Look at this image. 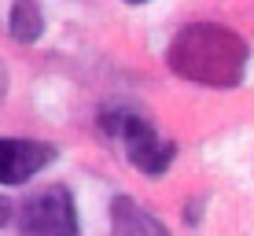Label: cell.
I'll list each match as a JSON object with an SVG mask.
<instances>
[{"instance_id":"6","label":"cell","mask_w":254,"mask_h":236,"mask_svg":"<svg viewBox=\"0 0 254 236\" xmlns=\"http://www.w3.org/2000/svg\"><path fill=\"white\" fill-rule=\"evenodd\" d=\"M140 207L129 196H115L111 199V236H151V225Z\"/></svg>"},{"instance_id":"2","label":"cell","mask_w":254,"mask_h":236,"mask_svg":"<svg viewBox=\"0 0 254 236\" xmlns=\"http://www.w3.org/2000/svg\"><path fill=\"white\" fill-rule=\"evenodd\" d=\"M77 207L63 185L33 192L19 207V236H77Z\"/></svg>"},{"instance_id":"4","label":"cell","mask_w":254,"mask_h":236,"mask_svg":"<svg viewBox=\"0 0 254 236\" xmlns=\"http://www.w3.org/2000/svg\"><path fill=\"white\" fill-rule=\"evenodd\" d=\"M56 144L26 141V137H0V185H26L37 170L56 162Z\"/></svg>"},{"instance_id":"5","label":"cell","mask_w":254,"mask_h":236,"mask_svg":"<svg viewBox=\"0 0 254 236\" xmlns=\"http://www.w3.org/2000/svg\"><path fill=\"white\" fill-rule=\"evenodd\" d=\"M7 33L19 45H37L45 37V11L37 4H30V0L11 4V11H7Z\"/></svg>"},{"instance_id":"7","label":"cell","mask_w":254,"mask_h":236,"mask_svg":"<svg viewBox=\"0 0 254 236\" xmlns=\"http://www.w3.org/2000/svg\"><path fill=\"white\" fill-rule=\"evenodd\" d=\"M185 222H188V225H199V222H203V199H188Z\"/></svg>"},{"instance_id":"3","label":"cell","mask_w":254,"mask_h":236,"mask_svg":"<svg viewBox=\"0 0 254 236\" xmlns=\"http://www.w3.org/2000/svg\"><path fill=\"white\" fill-rule=\"evenodd\" d=\"M122 141H126L129 162H133L144 177H162V173L173 166V159H177V144H173V141H162L159 129H155L144 115H133V118H129Z\"/></svg>"},{"instance_id":"1","label":"cell","mask_w":254,"mask_h":236,"mask_svg":"<svg viewBox=\"0 0 254 236\" xmlns=\"http://www.w3.org/2000/svg\"><path fill=\"white\" fill-rule=\"evenodd\" d=\"M166 63L177 78L206 89H236L247 78L251 48L236 30L221 22H188L173 33Z\"/></svg>"},{"instance_id":"8","label":"cell","mask_w":254,"mask_h":236,"mask_svg":"<svg viewBox=\"0 0 254 236\" xmlns=\"http://www.w3.org/2000/svg\"><path fill=\"white\" fill-rule=\"evenodd\" d=\"M11 218H15V203H11V199H4V196H0V229H4V225L11 222Z\"/></svg>"},{"instance_id":"9","label":"cell","mask_w":254,"mask_h":236,"mask_svg":"<svg viewBox=\"0 0 254 236\" xmlns=\"http://www.w3.org/2000/svg\"><path fill=\"white\" fill-rule=\"evenodd\" d=\"M4 96H7V67L0 59V103H4Z\"/></svg>"}]
</instances>
